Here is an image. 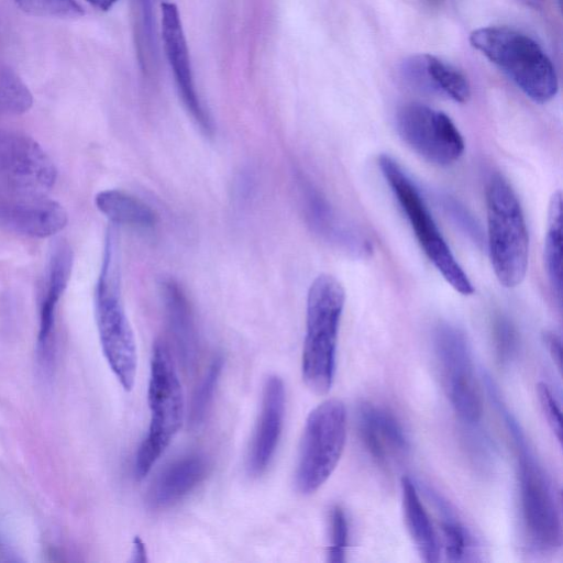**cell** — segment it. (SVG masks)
<instances>
[{
    "instance_id": "cell-1",
    "label": "cell",
    "mask_w": 563,
    "mask_h": 563,
    "mask_svg": "<svg viewBox=\"0 0 563 563\" xmlns=\"http://www.w3.org/2000/svg\"><path fill=\"white\" fill-rule=\"evenodd\" d=\"M512 438L518 459L521 516L529 543L541 552H551L562 544L560 497L516 418L504 407L496 390L489 393Z\"/></svg>"
},
{
    "instance_id": "cell-2",
    "label": "cell",
    "mask_w": 563,
    "mask_h": 563,
    "mask_svg": "<svg viewBox=\"0 0 563 563\" xmlns=\"http://www.w3.org/2000/svg\"><path fill=\"white\" fill-rule=\"evenodd\" d=\"M100 345L111 371L125 390L134 386L137 353L134 333L121 297L119 247L115 231L107 233L95 292Z\"/></svg>"
},
{
    "instance_id": "cell-3",
    "label": "cell",
    "mask_w": 563,
    "mask_h": 563,
    "mask_svg": "<svg viewBox=\"0 0 563 563\" xmlns=\"http://www.w3.org/2000/svg\"><path fill=\"white\" fill-rule=\"evenodd\" d=\"M470 42L534 102L545 103L556 95L555 68L531 36L514 27L495 25L473 31Z\"/></svg>"
},
{
    "instance_id": "cell-4",
    "label": "cell",
    "mask_w": 563,
    "mask_h": 563,
    "mask_svg": "<svg viewBox=\"0 0 563 563\" xmlns=\"http://www.w3.org/2000/svg\"><path fill=\"white\" fill-rule=\"evenodd\" d=\"M344 301V288L332 275L317 276L309 287L301 371L316 394H327L332 386Z\"/></svg>"
},
{
    "instance_id": "cell-5",
    "label": "cell",
    "mask_w": 563,
    "mask_h": 563,
    "mask_svg": "<svg viewBox=\"0 0 563 563\" xmlns=\"http://www.w3.org/2000/svg\"><path fill=\"white\" fill-rule=\"evenodd\" d=\"M485 200L488 250L494 273L504 287H517L526 277L529 257V235L521 205L510 184L500 174L490 176Z\"/></svg>"
},
{
    "instance_id": "cell-6",
    "label": "cell",
    "mask_w": 563,
    "mask_h": 563,
    "mask_svg": "<svg viewBox=\"0 0 563 563\" xmlns=\"http://www.w3.org/2000/svg\"><path fill=\"white\" fill-rule=\"evenodd\" d=\"M147 401L151 412L148 432L135 457L134 472L144 478L181 428L185 404L181 385L170 351L163 340L154 343Z\"/></svg>"
},
{
    "instance_id": "cell-7",
    "label": "cell",
    "mask_w": 563,
    "mask_h": 563,
    "mask_svg": "<svg viewBox=\"0 0 563 563\" xmlns=\"http://www.w3.org/2000/svg\"><path fill=\"white\" fill-rule=\"evenodd\" d=\"M378 165L429 261L454 290L464 296L472 295V283L452 254L412 180L389 155H380Z\"/></svg>"
},
{
    "instance_id": "cell-8",
    "label": "cell",
    "mask_w": 563,
    "mask_h": 563,
    "mask_svg": "<svg viewBox=\"0 0 563 563\" xmlns=\"http://www.w3.org/2000/svg\"><path fill=\"white\" fill-rule=\"evenodd\" d=\"M346 439V410L339 399H328L308 416L298 456L296 486L303 495L318 490L330 477Z\"/></svg>"
},
{
    "instance_id": "cell-9",
    "label": "cell",
    "mask_w": 563,
    "mask_h": 563,
    "mask_svg": "<svg viewBox=\"0 0 563 563\" xmlns=\"http://www.w3.org/2000/svg\"><path fill=\"white\" fill-rule=\"evenodd\" d=\"M434 351L452 407L463 421L476 423L482 416L483 404L465 334L449 323L438 325L434 331Z\"/></svg>"
},
{
    "instance_id": "cell-10",
    "label": "cell",
    "mask_w": 563,
    "mask_h": 563,
    "mask_svg": "<svg viewBox=\"0 0 563 563\" xmlns=\"http://www.w3.org/2000/svg\"><path fill=\"white\" fill-rule=\"evenodd\" d=\"M401 140L428 162L449 166L465 150L462 134L444 112L419 102L402 106L396 115Z\"/></svg>"
},
{
    "instance_id": "cell-11",
    "label": "cell",
    "mask_w": 563,
    "mask_h": 563,
    "mask_svg": "<svg viewBox=\"0 0 563 563\" xmlns=\"http://www.w3.org/2000/svg\"><path fill=\"white\" fill-rule=\"evenodd\" d=\"M56 181V168L32 137L0 132V191L46 196Z\"/></svg>"
},
{
    "instance_id": "cell-12",
    "label": "cell",
    "mask_w": 563,
    "mask_h": 563,
    "mask_svg": "<svg viewBox=\"0 0 563 563\" xmlns=\"http://www.w3.org/2000/svg\"><path fill=\"white\" fill-rule=\"evenodd\" d=\"M162 41L178 95L194 121L206 133L213 131L212 120L196 89L189 49L178 8L173 2L161 4Z\"/></svg>"
},
{
    "instance_id": "cell-13",
    "label": "cell",
    "mask_w": 563,
    "mask_h": 563,
    "mask_svg": "<svg viewBox=\"0 0 563 563\" xmlns=\"http://www.w3.org/2000/svg\"><path fill=\"white\" fill-rule=\"evenodd\" d=\"M68 221L60 203L46 196L0 191V227L32 238H48L62 231Z\"/></svg>"
},
{
    "instance_id": "cell-14",
    "label": "cell",
    "mask_w": 563,
    "mask_h": 563,
    "mask_svg": "<svg viewBox=\"0 0 563 563\" xmlns=\"http://www.w3.org/2000/svg\"><path fill=\"white\" fill-rule=\"evenodd\" d=\"M285 401L282 378L269 376L264 385L261 413L249 455L252 475L265 472L276 452L284 426Z\"/></svg>"
},
{
    "instance_id": "cell-15",
    "label": "cell",
    "mask_w": 563,
    "mask_h": 563,
    "mask_svg": "<svg viewBox=\"0 0 563 563\" xmlns=\"http://www.w3.org/2000/svg\"><path fill=\"white\" fill-rule=\"evenodd\" d=\"M357 432L363 446L380 467L388 466L390 453L405 454L409 450V440L397 418L371 402L358 406Z\"/></svg>"
},
{
    "instance_id": "cell-16",
    "label": "cell",
    "mask_w": 563,
    "mask_h": 563,
    "mask_svg": "<svg viewBox=\"0 0 563 563\" xmlns=\"http://www.w3.org/2000/svg\"><path fill=\"white\" fill-rule=\"evenodd\" d=\"M71 267V249L65 241H59L51 251L40 303L37 350L44 357L52 350L57 308L69 282Z\"/></svg>"
},
{
    "instance_id": "cell-17",
    "label": "cell",
    "mask_w": 563,
    "mask_h": 563,
    "mask_svg": "<svg viewBox=\"0 0 563 563\" xmlns=\"http://www.w3.org/2000/svg\"><path fill=\"white\" fill-rule=\"evenodd\" d=\"M402 73L412 85L456 102H467L471 97V87L464 74L437 56H412L404 63Z\"/></svg>"
},
{
    "instance_id": "cell-18",
    "label": "cell",
    "mask_w": 563,
    "mask_h": 563,
    "mask_svg": "<svg viewBox=\"0 0 563 563\" xmlns=\"http://www.w3.org/2000/svg\"><path fill=\"white\" fill-rule=\"evenodd\" d=\"M210 464L201 453L187 454L166 466L147 495L150 506L166 508L192 492L208 475Z\"/></svg>"
},
{
    "instance_id": "cell-19",
    "label": "cell",
    "mask_w": 563,
    "mask_h": 563,
    "mask_svg": "<svg viewBox=\"0 0 563 563\" xmlns=\"http://www.w3.org/2000/svg\"><path fill=\"white\" fill-rule=\"evenodd\" d=\"M401 504L409 534L424 562H438L439 541L415 483L407 476L401 478Z\"/></svg>"
},
{
    "instance_id": "cell-20",
    "label": "cell",
    "mask_w": 563,
    "mask_h": 563,
    "mask_svg": "<svg viewBox=\"0 0 563 563\" xmlns=\"http://www.w3.org/2000/svg\"><path fill=\"white\" fill-rule=\"evenodd\" d=\"M162 289L170 332L184 363L191 366L196 361L197 340L190 306L175 282L166 280Z\"/></svg>"
},
{
    "instance_id": "cell-21",
    "label": "cell",
    "mask_w": 563,
    "mask_h": 563,
    "mask_svg": "<svg viewBox=\"0 0 563 563\" xmlns=\"http://www.w3.org/2000/svg\"><path fill=\"white\" fill-rule=\"evenodd\" d=\"M95 202L113 224L150 229L157 222L155 211L147 203L123 190H102L97 194Z\"/></svg>"
},
{
    "instance_id": "cell-22",
    "label": "cell",
    "mask_w": 563,
    "mask_h": 563,
    "mask_svg": "<svg viewBox=\"0 0 563 563\" xmlns=\"http://www.w3.org/2000/svg\"><path fill=\"white\" fill-rule=\"evenodd\" d=\"M544 266L553 292L562 300V194L555 191L550 199L544 241Z\"/></svg>"
},
{
    "instance_id": "cell-23",
    "label": "cell",
    "mask_w": 563,
    "mask_h": 563,
    "mask_svg": "<svg viewBox=\"0 0 563 563\" xmlns=\"http://www.w3.org/2000/svg\"><path fill=\"white\" fill-rule=\"evenodd\" d=\"M443 536V548L446 560L450 562H465L475 560L476 545L467 528L456 518L450 506L438 495L432 494Z\"/></svg>"
},
{
    "instance_id": "cell-24",
    "label": "cell",
    "mask_w": 563,
    "mask_h": 563,
    "mask_svg": "<svg viewBox=\"0 0 563 563\" xmlns=\"http://www.w3.org/2000/svg\"><path fill=\"white\" fill-rule=\"evenodd\" d=\"M33 103L32 95L22 79L0 63V112L21 114Z\"/></svg>"
},
{
    "instance_id": "cell-25",
    "label": "cell",
    "mask_w": 563,
    "mask_h": 563,
    "mask_svg": "<svg viewBox=\"0 0 563 563\" xmlns=\"http://www.w3.org/2000/svg\"><path fill=\"white\" fill-rule=\"evenodd\" d=\"M223 368L222 356H216L200 380L190 404L189 421L191 426H199L203 422Z\"/></svg>"
},
{
    "instance_id": "cell-26",
    "label": "cell",
    "mask_w": 563,
    "mask_h": 563,
    "mask_svg": "<svg viewBox=\"0 0 563 563\" xmlns=\"http://www.w3.org/2000/svg\"><path fill=\"white\" fill-rule=\"evenodd\" d=\"M24 12L57 19H76L84 15V9L77 0H13Z\"/></svg>"
},
{
    "instance_id": "cell-27",
    "label": "cell",
    "mask_w": 563,
    "mask_h": 563,
    "mask_svg": "<svg viewBox=\"0 0 563 563\" xmlns=\"http://www.w3.org/2000/svg\"><path fill=\"white\" fill-rule=\"evenodd\" d=\"M329 534L330 545L328 550V561L331 563L344 562L349 526L344 510L338 505L333 506L329 514Z\"/></svg>"
},
{
    "instance_id": "cell-28",
    "label": "cell",
    "mask_w": 563,
    "mask_h": 563,
    "mask_svg": "<svg viewBox=\"0 0 563 563\" xmlns=\"http://www.w3.org/2000/svg\"><path fill=\"white\" fill-rule=\"evenodd\" d=\"M494 351L498 363L510 364L518 352V336L512 324L505 318H497L493 327Z\"/></svg>"
},
{
    "instance_id": "cell-29",
    "label": "cell",
    "mask_w": 563,
    "mask_h": 563,
    "mask_svg": "<svg viewBox=\"0 0 563 563\" xmlns=\"http://www.w3.org/2000/svg\"><path fill=\"white\" fill-rule=\"evenodd\" d=\"M537 393L544 418L556 440L561 443L562 420L560 405L551 388L545 383L541 382L538 384Z\"/></svg>"
},
{
    "instance_id": "cell-30",
    "label": "cell",
    "mask_w": 563,
    "mask_h": 563,
    "mask_svg": "<svg viewBox=\"0 0 563 563\" xmlns=\"http://www.w3.org/2000/svg\"><path fill=\"white\" fill-rule=\"evenodd\" d=\"M544 344L551 355L553 362L555 363L559 371H561L562 364V343L561 338L554 332H545L543 335Z\"/></svg>"
},
{
    "instance_id": "cell-31",
    "label": "cell",
    "mask_w": 563,
    "mask_h": 563,
    "mask_svg": "<svg viewBox=\"0 0 563 563\" xmlns=\"http://www.w3.org/2000/svg\"><path fill=\"white\" fill-rule=\"evenodd\" d=\"M132 555H133V561H135V562H146L147 561L146 548H145L143 541L139 537L134 538Z\"/></svg>"
},
{
    "instance_id": "cell-32",
    "label": "cell",
    "mask_w": 563,
    "mask_h": 563,
    "mask_svg": "<svg viewBox=\"0 0 563 563\" xmlns=\"http://www.w3.org/2000/svg\"><path fill=\"white\" fill-rule=\"evenodd\" d=\"M88 3H90L93 8L101 10V11H108L110 10L119 0H86Z\"/></svg>"
},
{
    "instance_id": "cell-33",
    "label": "cell",
    "mask_w": 563,
    "mask_h": 563,
    "mask_svg": "<svg viewBox=\"0 0 563 563\" xmlns=\"http://www.w3.org/2000/svg\"><path fill=\"white\" fill-rule=\"evenodd\" d=\"M142 7L144 9L151 8V0H142Z\"/></svg>"
},
{
    "instance_id": "cell-34",
    "label": "cell",
    "mask_w": 563,
    "mask_h": 563,
    "mask_svg": "<svg viewBox=\"0 0 563 563\" xmlns=\"http://www.w3.org/2000/svg\"><path fill=\"white\" fill-rule=\"evenodd\" d=\"M428 3H430L431 5H438L440 4L443 0H426Z\"/></svg>"
}]
</instances>
